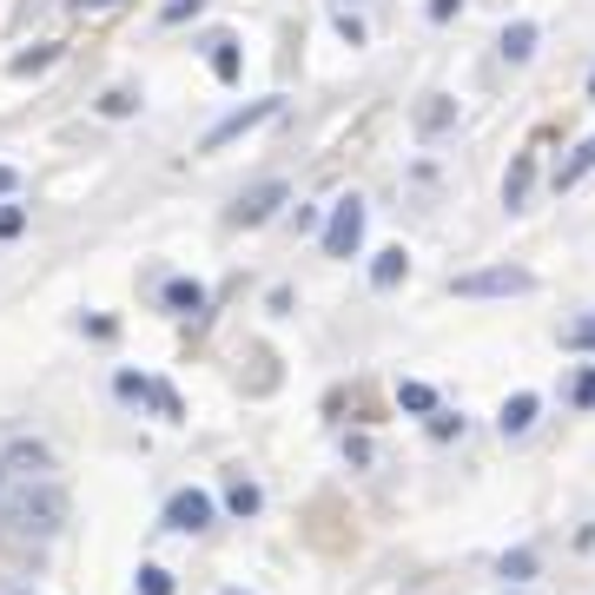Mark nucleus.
Returning a JSON list of instances; mask_svg holds the SVG:
<instances>
[{
  "label": "nucleus",
  "instance_id": "nucleus-1",
  "mask_svg": "<svg viewBox=\"0 0 595 595\" xmlns=\"http://www.w3.org/2000/svg\"><path fill=\"white\" fill-rule=\"evenodd\" d=\"M8 523H14L21 543H47V536H60V523H66V496H60V483H27V489L8 503Z\"/></svg>",
  "mask_w": 595,
  "mask_h": 595
},
{
  "label": "nucleus",
  "instance_id": "nucleus-2",
  "mask_svg": "<svg viewBox=\"0 0 595 595\" xmlns=\"http://www.w3.org/2000/svg\"><path fill=\"white\" fill-rule=\"evenodd\" d=\"M536 278L523 272V265H489V272H463V278H450V292L457 298H509V292H530Z\"/></svg>",
  "mask_w": 595,
  "mask_h": 595
},
{
  "label": "nucleus",
  "instance_id": "nucleus-3",
  "mask_svg": "<svg viewBox=\"0 0 595 595\" xmlns=\"http://www.w3.org/2000/svg\"><path fill=\"white\" fill-rule=\"evenodd\" d=\"M358 245H364V199H337L324 219V251L331 259H351Z\"/></svg>",
  "mask_w": 595,
  "mask_h": 595
},
{
  "label": "nucleus",
  "instance_id": "nucleus-4",
  "mask_svg": "<svg viewBox=\"0 0 595 595\" xmlns=\"http://www.w3.org/2000/svg\"><path fill=\"white\" fill-rule=\"evenodd\" d=\"M265 120H278V100H251V107H238V113H225L212 133H206V152H219V146H232V139H245L251 126H265Z\"/></svg>",
  "mask_w": 595,
  "mask_h": 595
},
{
  "label": "nucleus",
  "instance_id": "nucleus-5",
  "mask_svg": "<svg viewBox=\"0 0 595 595\" xmlns=\"http://www.w3.org/2000/svg\"><path fill=\"white\" fill-rule=\"evenodd\" d=\"M165 530H179V536L212 530V496H206V489H179L173 503H165Z\"/></svg>",
  "mask_w": 595,
  "mask_h": 595
},
{
  "label": "nucleus",
  "instance_id": "nucleus-6",
  "mask_svg": "<svg viewBox=\"0 0 595 595\" xmlns=\"http://www.w3.org/2000/svg\"><path fill=\"white\" fill-rule=\"evenodd\" d=\"M8 476H21V483H53V450L47 444H34V437H21L14 450H8V463H0Z\"/></svg>",
  "mask_w": 595,
  "mask_h": 595
},
{
  "label": "nucleus",
  "instance_id": "nucleus-7",
  "mask_svg": "<svg viewBox=\"0 0 595 595\" xmlns=\"http://www.w3.org/2000/svg\"><path fill=\"white\" fill-rule=\"evenodd\" d=\"M278 206H285V179H265V186L238 193V206H232V225H265Z\"/></svg>",
  "mask_w": 595,
  "mask_h": 595
},
{
  "label": "nucleus",
  "instance_id": "nucleus-8",
  "mask_svg": "<svg viewBox=\"0 0 595 595\" xmlns=\"http://www.w3.org/2000/svg\"><path fill=\"white\" fill-rule=\"evenodd\" d=\"M165 311H173V318H199L206 311V285L199 278H165Z\"/></svg>",
  "mask_w": 595,
  "mask_h": 595
},
{
  "label": "nucleus",
  "instance_id": "nucleus-9",
  "mask_svg": "<svg viewBox=\"0 0 595 595\" xmlns=\"http://www.w3.org/2000/svg\"><path fill=\"white\" fill-rule=\"evenodd\" d=\"M582 173H595V133H588V139H582V146H575V152H569L562 165H556V193H569V186H575Z\"/></svg>",
  "mask_w": 595,
  "mask_h": 595
},
{
  "label": "nucleus",
  "instance_id": "nucleus-10",
  "mask_svg": "<svg viewBox=\"0 0 595 595\" xmlns=\"http://www.w3.org/2000/svg\"><path fill=\"white\" fill-rule=\"evenodd\" d=\"M530 186H536V159L523 152L517 165H509V179H503V206H509V212H517V206L530 199Z\"/></svg>",
  "mask_w": 595,
  "mask_h": 595
},
{
  "label": "nucleus",
  "instance_id": "nucleus-11",
  "mask_svg": "<svg viewBox=\"0 0 595 595\" xmlns=\"http://www.w3.org/2000/svg\"><path fill=\"white\" fill-rule=\"evenodd\" d=\"M496 423H503V437H523V431H530V423H536V397H530V391H523V397H509Z\"/></svg>",
  "mask_w": 595,
  "mask_h": 595
},
{
  "label": "nucleus",
  "instance_id": "nucleus-12",
  "mask_svg": "<svg viewBox=\"0 0 595 595\" xmlns=\"http://www.w3.org/2000/svg\"><path fill=\"white\" fill-rule=\"evenodd\" d=\"M53 60H60V47H53V40H40L34 53H14V60H8V73H14V79H34V73H47Z\"/></svg>",
  "mask_w": 595,
  "mask_h": 595
},
{
  "label": "nucleus",
  "instance_id": "nucleus-13",
  "mask_svg": "<svg viewBox=\"0 0 595 595\" xmlns=\"http://www.w3.org/2000/svg\"><path fill=\"white\" fill-rule=\"evenodd\" d=\"M404 272H410V259H404V245H391V251H377V265H371V285H377V292H391V285H397Z\"/></svg>",
  "mask_w": 595,
  "mask_h": 595
},
{
  "label": "nucleus",
  "instance_id": "nucleus-14",
  "mask_svg": "<svg viewBox=\"0 0 595 595\" xmlns=\"http://www.w3.org/2000/svg\"><path fill=\"white\" fill-rule=\"evenodd\" d=\"M259 483H245V476H232V489H225V509H232V517H259Z\"/></svg>",
  "mask_w": 595,
  "mask_h": 595
},
{
  "label": "nucleus",
  "instance_id": "nucleus-15",
  "mask_svg": "<svg viewBox=\"0 0 595 595\" xmlns=\"http://www.w3.org/2000/svg\"><path fill=\"white\" fill-rule=\"evenodd\" d=\"M212 73L225 79V87L238 79V40H232V34H212Z\"/></svg>",
  "mask_w": 595,
  "mask_h": 595
},
{
  "label": "nucleus",
  "instance_id": "nucleus-16",
  "mask_svg": "<svg viewBox=\"0 0 595 595\" xmlns=\"http://www.w3.org/2000/svg\"><path fill=\"white\" fill-rule=\"evenodd\" d=\"M536 53V27L517 21V27H503V60H530Z\"/></svg>",
  "mask_w": 595,
  "mask_h": 595
},
{
  "label": "nucleus",
  "instance_id": "nucleus-17",
  "mask_svg": "<svg viewBox=\"0 0 595 595\" xmlns=\"http://www.w3.org/2000/svg\"><path fill=\"white\" fill-rule=\"evenodd\" d=\"M146 404H152L159 417H186V404H179V391H173V384H152V377H146Z\"/></svg>",
  "mask_w": 595,
  "mask_h": 595
},
{
  "label": "nucleus",
  "instance_id": "nucleus-18",
  "mask_svg": "<svg viewBox=\"0 0 595 595\" xmlns=\"http://www.w3.org/2000/svg\"><path fill=\"white\" fill-rule=\"evenodd\" d=\"M397 404L404 410H437V391L431 384H397Z\"/></svg>",
  "mask_w": 595,
  "mask_h": 595
},
{
  "label": "nucleus",
  "instance_id": "nucleus-19",
  "mask_svg": "<svg viewBox=\"0 0 595 595\" xmlns=\"http://www.w3.org/2000/svg\"><path fill=\"white\" fill-rule=\"evenodd\" d=\"M133 107H139V94H133V87H113V94L100 100V113H107V120H126Z\"/></svg>",
  "mask_w": 595,
  "mask_h": 595
},
{
  "label": "nucleus",
  "instance_id": "nucleus-20",
  "mask_svg": "<svg viewBox=\"0 0 595 595\" xmlns=\"http://www.w3.org/2000/svg\"><path fill=\"white\" fill-rule=\"evenodd\" d=\"M562 345H569V351H595V318H575V324L562 331Z\"/></svg>",
  "mask_w": 595,
  "mask_h": 595
},
{
  "label": "nucleus",
  "instance_id": "nucleus-21",
  "mask_svg": "<svg viewBox=\"0 0 595 595\" xmlns=\"http://www.w3.org/2000/svg\"><path fill=\"white\" fill-rule=\"evenodd\" d=\"M139 595H173V575H165L159 562H146L139 569Z\"/></svg>",
  "mask_w": 595,
  "mask_h": 595
},
{
  "label": "nucleus",
  "instance_id": "nucleus-22",
  "mask_svg": "<svg viewBox=\"0 0 595 595\" xmlns=\"http://www.w3.org/2000/svg\"><path fill=\"white\" fill-rule=\"evenodd\" d=\"M199 8H206V0H165V8H159V21H165V27H179V21H193Z\"/></svg>",
  "mask_w": 595,
  "mask_h": 595
},
{
  "label": "nucleus",
  "instance_id": "nucleus-23",
  "mask_svg": "<svg viewBox=\"0 0 595 595\" xmlns=\"http://www.w3.org/2000/svg\"><path fill=\"white\" fill-rule=\"evenodd\" d=\"M21 225H27V206H0V238H21Z\"/></svg>",
  "mask_w": 595,
  "mask_h": 595
},
{
  "label": "nucleus",
  "instance_id": "nucleus-24",
  "mask_svg": "<svg viewBox=\"0 0 595 595\" xmlns=\"http://www.w3.org/2000/svg\"><path fill=\"white\" fill-rule=\"evenodd\" d=\"M530 569H536V556H530V549H517V556H503V575H509V582H523Z\"/></svg>",
  "mask_w": 595,
  "mask_h": 595
},
{
  "label": "nucleus",
  "instance_id": "nucleus-25",
  "mask_svg": "<svg viewBox=\"0 0 595 595\" xmlns=\"http://www.w3.org/2000/svg\"><path fill=\"white\" fill-rule=\"evenodd\" d=\"M575 404H582V410H595V371H582V377H575Z\"/></svg>",
  "mask_w": 595,
  "mask_h": 595
},
{
  "label": "nucleus",
  "instance_id": "nucleus-26",
  "mask_svg": "<svg viewBox=\"0 0 595 595\" xmlns=\"http://www.w3.org/2000/svg\"><path fill=\"white\" fill-rule=\"evenodd\" d=\"M437 126H450V107L437 100V107H423V133H437Z\"/></svg>",
  "mask_w": 595,
  "mask_h": 595
},
{
  "label": "nucleus",
  "instance_id": "nucleus-27",
  "mask_svg": "<svg viewBox=\"0 0 595 595\" xmlns=\"http://www.w3.org/2000/svg\"><path fill=\"white\" fill-rule=\"evenodd\" d=\"M21 193V173H14V165H0V199H14Z\"/></svg>",
  "mask_w": 595,
  "mask_h": 595
},
{
  "label": "nucleus",
  "instance_id": "nucleus-28",
  "mask_svg": "<svg viewBox=\"0 0 595 595\" xmlns=\"http://www.w3.org/2000/svg\"><path fill=\"white\" fill-rule=\"evenodd\" d=\"M457 8H463V0H431V21H450Z\"/></svg>",
  "mask_w": 595,
  "mask_h": 595
},
{
  "label": "nucleus",
  "instance_id": "nucleus-29",
  "mask_svg": "<svg viewBox=\"0 0 595 595\" xmlns=\"http://www.w3.org/2000/svg\"><path fill=\"white\" fill-rule=\"evenodd\" d=\"M73 8H120V0H73Z\"/></svg>",
  "mask_w": 595,
  "mask_h": 595
},
{
  "label": "nucleus",
  "instance_id": "nucleus-30",
  "mask_svg": "<svg viewBox=\"0 0 595 595\" xmlns=\"http://www.w3.org/2000/svg\"><path fill=\"white\" fill-rule=\"evenodd\" d=\"M588 100H595V73H588Z\"/></svg>",
  "mask_w": 595,
  "mask_h": 595
},
{
  "label": "nucleus",
  "instance_id": "nucleus-31",
  "mask_svg": "<svg viewBox=\"0 0 595 595\" xmlns=\"http://www.w3.org/2000/svg\"><path fill=\"white\" fill-rule=\"evenodd\" d=\"M0 483H8V470H0Z\"/></svg>",
  "mask_w": 595,
  "mask_h": 595
},
{
  "label": "nucleus",
  "instance_id": "nucleus-32",
  "mask_svg": "<svg viewBox=\"0 0 595 595\" xmlns=\"http://www.w3.org/2000/svg\"><path fill=\"white\" fill-rule=\"evenodd\" d=\"M225 595H238V588H225Z\"/></svg>",
  "mask_w": 595,
  "mask_h": 595
}]
</instances>
